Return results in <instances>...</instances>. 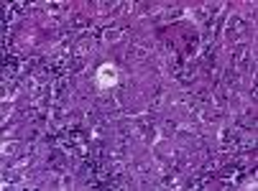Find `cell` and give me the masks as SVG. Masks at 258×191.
<instances>
[{"instance_id":"6da1fadb","label":"cell","mask_w":258,"mask_h":191,"mask_svg":"<svg viewBox=\"0 0 258 191\" xmlns=\"http://www.w3.org/2000/svg\"><path fill=\"white\" fill-rule=\"evenodd\" d=\"M97 76H100V79H97L100 87H113V84H115V69H113V66H107V64L100 66Z\"/></svg>"}]
</instances>
